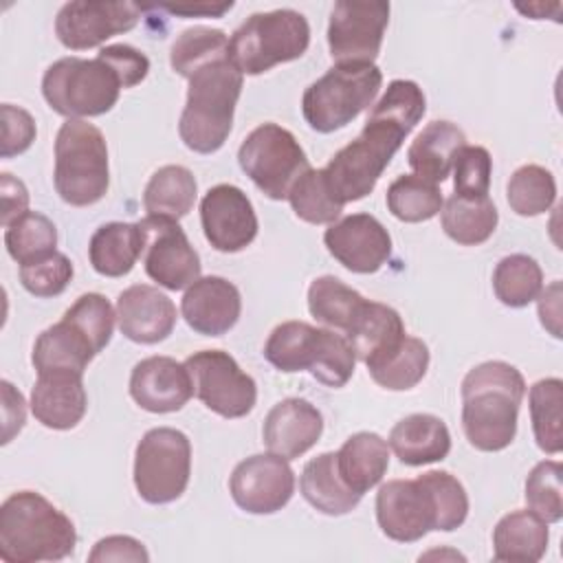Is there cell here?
Listing matches in <instances>:
<instances>
[{
  "label": "cell",
  "instance_id": "cell-1",
  "mask_svg": "<svg viewBox=\"0 0 563 563\" xmlns=\"http://www.w3.org/2000/svg\"><path fill=\"white\" fill-rule=\"evenodd\" d=\"M462 429L486 453L506 449L517 433V413L526 394L521 372L504 361L475 365L462 380Z\"/></svg>",
  "mask_w": 563,
  "mask_h": 563
},
{
  "label": "cell",
  "instance_id": "cell-2",
  "mask_svg": "<svg viewBox=\"0 0 563 563\" xmlns=\"http://www.w3.org/2000/svg\"><path fill=\"white\" fill-rule=\"evenodd\" d=\"M77 543L75 523L35 490H18L0 506V559L7 563L62 561Z\"/></svg>",
  "mask_w": 563,
  "mask_h": 563
},
{
  "label": "cell",
  "instance_id": "cell-3",
  "mask_svg": "<svg viewBox=\"0 0 563 563\" xmlns=\"http://www.w3.org/2000/svg\"><path fill=\"white\" fill-rule=\"evenodd\" d=\"M187 81V103L178 121V134L189 150L213 154L224 145L233 128L244 75L224 55L196 68Z\"/></svg>",
  "mask_w": 563,
  "mask_h": 563
},
{
  "label": "cell",
  "instance_id": "cell-4",
  "mask_svg": "<svg viewBox=\"0 0 563 563\" xmlns=\"http://www.w3.org/2000/svg\"><path fill=\"white\" fill-rule=\"evenodd\" d=\"M411 130L413 128L405 121L372 108L361 134L341 147L323 167L325 183L334 198L345 205L372 194Z\"/></svg>",
  "mask_w": 563,
  "mask_h": 563
},
{
  "label": "cell",
  "instance_id": "cell-5",
  "mask_svg": "<svg viewBox=\"0 0 563 563\" xmlns=\"http://www.w3.org/2000/svg\"><path fill=\"white\" fill-rule=\"evenodd\" d=\"M264 356L286 374L308 369L328 387H343L356 365V354L343 334L314 328L306 321L275 325L264 343Z\"/></svg>",
  "mask_w": 563,
  "mask_h": 563
},
{
  "label": "cell",
  "instance_id": "cell-6",
  "mask_svg": "<svg viewBox=\"0 0 563 563\" xmlns=\"http://www.w3.org/2000/svg\"><path fill=\"white\" fill-rule=\"evenodd\" d=\"M55 189L73 207L99 202L110 185L108 145L99 128L84 119L62 123L55 139Z\"/></svg>",
  "mask_w": 563,
  "mask_h": 563
},
{
  "label": "cell",
  "instance_id": "cell-7",
  "mask_svg": "<svg viewBox=\"0 0 563 563\" xmlns=\"http://www.w3.org/2000/svg\"><path fill=\"white\" fill-rule=\"evenodd\" d=\"M310 44V24L295 9H275L246 18L229 40V57L242 75H262L277 64L299 59Z\"/></svg>",
  "mask_w": 563,
  "mask_h": 563
},
{
  "label": "cell",
  "instance_id": "cell-8",
  "mask_svg": "<svg viewBox=\"0 0 563 563\" xmlns=\"http://www.w3.org/2000/svg\"><path fill=\"white\" fill-rule=\"evenodd\" d=\"M380 84L383 73L376 64H336L306 88L303 119L321 134L341 130L372 106Z\"/></svg>",
  "mask_w": 563,
  "mask_h": 563
},
{
  "label": "cell",
  "instance_id": "cell-9",
  "mask_svg": "<svg viewBox=\"0 0 563 563\" xmlns=\"http://www.w3.org/2000/svg\"><path fill=\"white\" fill-rule=\"evenodd\" d=\"M121 88L119 75L99 55L92 59L62 57L42 77L46 103L68 119L106 114L119 101Z\"/></svg>",
  "mask_w": 563,
  "mask_h": 563
},
{
  "label": "cell",
  "instance_id": "cell-10",
  "mask_svg": "<svg viewBox=\"0 0 563 563\" xmlns=\"http://www.w3.org/2000/svg\"><path fill=\"white\" fill-rule=\"evenodd\" d=\"M191 475V442L172 427L150 429L134 451V486L147 504L178 499Z\"/></svg>",
  "mask_w": 563,
  "mask_h": 563
},
{
  "label": "cell",
  "instance_id": "cell-11",
  "mask_svg": "<svg viewBox=\"0 0 563 563\" xmlns=\"http://www.w3.org/2000/svg\"><path fill=\"white\" fill-rule=\"evenodd\" d=\"M238 163L255 187L271 200H286L295 180L310 169L299 141L277 123L257 125L242 141Z\"/></svg>",
  "mask_w": 563,
  "mask_h": 563
},
{
  "label": "cell",
  "instance_id": "cell-12",
  "mask_svg": "<svg viewBox=\"0 0 563 563\" xmlns=\"http://www.w3.org/2000/svg\"><path fill=\"white\" fill-rule=\"evenodd\" d=\"M185 367L196 398L222 418H244L257 400L255 380L222 350H200L187 356Z\"/></svg>",
  "mask_w": 563,
  "mask_h": 563
},
{
  "label": "cell",
  "instance_id": "cell-13",
  "mask_svg": "<svg viewBox=\"0 0 563 563\" xmlns=\"http://www.w3.org/2000/svg\"><path fill=\"white\" fill-rule=\"evenodd\" d=\"M389 24V2L339 0L328 24V46L336 64H374Z\"/></svg>",
  "mask_w": 563,
  "mask_h": 563
},
{
  "label": "cell",
  "instance_id": "cell-14",
  "mask_svg": "<svg viewBox=\"0 0 563 563\" xmlns=\"http://www.w3.org/2000/svg\"><path fill=\"white\" fill-rule=\"evenodd\" d=\"M139 227L143 233V266L147 277L167 290L189 288L200 277V257L178 220L145 216L139 220Z\"/></svg>",
  "mask_w": 563,
  "mask_h": 563
},
{
  "label": "cell",
  "instance_id": "cell-15",
  "mask_svg": "<svg viewBox=\"0 0 563 563\" xmlns=\"http://www.w3.org/2000/svg\"><path fill=\"white\" fill-rule=\"evenodd\" d=\"M376 521L385 537L413 543L438 530V508L431 486L422 475L416 479H389L376 493Z\"/></svg>",
  "mask_w": 563,
  "mask_h": 563
},
{
  "label": "cell",
  "instance_id": "cell-16",
  "mask_svg": "<svg viewBox=\"0 0 563 563\" xmlns=\"http://www.w3.org/2000/svg\"><path fill=\"white\" fill-rule=\"evenodd\" d=\"M141 7L134 2L75 0L66 2L55 18V35L70 51H86L103 44L117 33L139 24Z\"/></svg>",
  "mask_w": 563,
  "mask_h": 563
},
{
  "label": "cell",
  "instance_id": "cell-17",
  "mask_svg": "<svg viewBox=\"0 0 563 563\" xmlns=\"http://www.w3.org/2000/svg\"><path fill=\"white\" fill-rule=\"evenodd\" d=\"M233 501L251 515L282 510L295 493V473L286 457L257 453L242 460L229 479Z\"/></svg>",
  "mask_w": 563,
  "mask_h": 563
},
{
  "label": "cell",
  "instance_id": "cell-18",
  "mask_svg": "<svg viewBox=\"0 0 563 563\" xmlns=\"http://www.w3.org/2000/svg\"><path fill=\"white\" fill-rule=\"evenodd\" d=\"M207 242L220 253H238L257 235V216L249 196L229 183L211 187L200 200Z\"/></svg>",
  "mask_w": 563,
  "mask_h": 563
},
{
  "label": "cell",
  "instance_id": "cell-19",
  "mask_svg": "<svg viewBox=\"0 0 563 563\" xmlns=\"http://www.w3.org/2000/svg\"><path fill=\"white\" fill-rule=\"evenodd\" d=\"M323 242L330 255L352 273H376L391 255L387 229L369 213H352L332 222Z\"/></svg>",
  "mask_w": 563,
  "mask_h": 563
},
{
  "label": "cell",
  "instance_id": "cell-20",
  "mask_svg": "<svg viewBox=\"0 0 563 563\" xmlns=\"http://www.w3.org/2000/svg\"><path fill=\"white\" fill-rule=\"evenodd\" d=\"M130 396L150 413H172L194 396V383L185 363L172 356H147L130 374Z\"/></svg>",
  "mask_w": 563,
  "mask_h": 563
},
{
  "label": "cell",
  "instance_id": "cell-21",
  "mask_svg": "<svg viewBox=\"0 0 563 563\" xmlns=\"http://www.w3.org/2000/svg\"><path fill=\"white\" fill-rule=\"evenodd\" d=\"M180 312L187 325L205 336L229 332L242 312V297L235 284L224 277H198L183 295Z\"/></svg>",
  "mask_w": 563,
  "mask_h": 563
},
{
  "label": "cell",
  "instance_id": "cell-22",
  "mask_svg": "<svg viewBox=\"0 0 563 563\" xmlns=\"http://www.w3.org/2000/svg\"><path fill=\"white\" fill-rule=\"evenodd\" d=\"M117 321L123 336L134 343H158L176 325L174 301L154 286L134 284L117 299Z\"/></svg>",
  "mask_w": 563,
  "mask_h": 563
},
{
  "label": "cell",
  "instance_id": "cell-23",
  "mask_svg": "<svg viewBox=\"0 0 563 563\" xmlns=\"http://www.w3.org/2000/svg\"><path fill=\"white\" fill-rule=\"evenodd\" d=\"M321 431L323 418L312 402L303 398H286L266 413L262 438L271 453L295 460L317 444Z\"/></svg>",
  "mask_w": 563,
  "mask_h": 563
},
{
  "label": "cell",
  "instance_id": "cell-24",
  "mask_svg": "<svg viewBox=\"0 0 563 563\" xmlns=\"http://www.w3.org/2000/svg\"><path fill=\"white\" fill-rule=\"evenodd\" d=\"M81 376L84 374L73 372L37 374L31 391V411L35 420L57 431L77 427L88 407Z\"/></svg>",
  "mask_w": 563,
  "mask_h": 563
},
{
  "label": "cell",
  "instance_id": "cell-25",
  "mask_svg": "<svg viewBox=\"0 0 563 563\" xmlns=\"http://www.w3.org/2000/svg\"><path fill=\"white\" fill-rule=\"evenodd\" d=\"M405 336L407 332L400 314L391 306L367 299L345 332L356 358L363 361L367 369L387 361L402 345Z\"/></svg>",
  "mask_w": 563,
  "mask_h": 563
},
{
  "label": "cell",
  "instance_id": "cell-26",
  "mask_svg": "<svg viewBox=\"0 0 563 563\" xmlns=\"http://www.w3.org/2000/svg\"><path fill=\"white\" fill-rule=\"evenodd\" d=\"M99 354L90 336L70 319L62 317V321L46 328L33 345V367L37 374L44 372H73L84 374L88 363Z\"/></svg>",
  "mask_w": 563,
  "mask_h": 563
},
{
  "label": "cell",
  "instance_id": "cell-27",
  "mask_svg": "<svg viewBox=\"0 0 563 563\" xmlns=\"http://www.w3.org/2000/svg\"><path fill=\"white\" fill-rule=\"evenodd\" d=\"M387 444L402 464L424 466L449 455L451 433L438 416L411 413L391 427Z\"/></svg>",
  "mask_w": 563,
  "mask_h": 563
},
{
  "label": "cell",
  "instance_id": "cell-28",
  "mask_svg": "<svg viewBox=\"0 0 563 563\" xmlns=\"http://www.w3.org/2000/svg\"><path fill=\"white\" fill-rule=\"evenodd\" d=\"M550 541L548 523L532 510L504 515L493 530V559L506 563H537Z\"/></svg>",
  "mask_w": 563,
  "mask_h": 563
},
{
  "label": "cell",
  "instance_id": "cell-29",
  "mask_svg": "<svg viewBox=\"0 0 563 563\" xmlns=\"http://www.w3.org/2000/svg\"><path fill=\"white\" fill-rule=\"evenodd\" d=\"M466 145V134L451 121H431L411 141L407 150V161L411 169L431 180L442 183L453 169L457 152Z\"/></svg>",
  "mask_w": 563,
  "mask_h": 563
},
{
  "label": "cell",
  "instance_id": "cell-30",
  "mask_svg": "<svg viewBox=\"0 0 563 563\" xmlns=\"http://www.w3.org/2000/svg\"><path fill=\"white\" fill-rule=\"evenodd\" d=\"M303 499L323 515L339 517L354 510L363 495L354 493L339 475L336 453L328 451L312 457L299 477Z\"/></svg>",
  "mask_w": 563,
  "mask_h": 563
},
{
  "label": "cell",
  "instance_id": "cell-31",
  "mask_svg": "<svg viewBox=\"0 0 563 563\" xmlns=\"http://www.w3.org/2000/svg\"><path fill=\"white\" fill-rule=\"evenodd\" d=\"M341 479L358 495L374 488L389 468V444L372 431L350 435L336 451Z\"/></svg>",
  "mask_w": 563,
  "mask_h": 563
},
{
  "label": "cell",
  "instance_id": "cell-32",
  "mask_svg": "<svg viewBox=\"0 0 563 563\" xmlns=\"http://www.w3.org/2000/svg\"><path fill=\"white\" fill-rule=\"evenodd\" d=\"M143 255V233L139 222H108L101 224L88 244L92 268L103 277L128 275Z\"/></svg>",
  "mask_w": 563,
  "mask_h": 563
},
{
  "label": "cell",
  "instance_id": "cell-33",
  "mask_svg": "<svg viewBox=\"0 0 563 563\" xmlns=\"http://www.w3.org/2000/svg\"><path fill=\"white\" fill-rule=\"evenodd\" d=\"M440 222L444 233L464 246H477L486 242L499 222L497 207L488 196L484 198H462V196H449V200L442 205Z\"/></svg>",
  "mask_w": 563,
  "mask_h": 563
},
{
  "label": "cell",
  "instance_id": "cell-34",
  "mask_svg": "<svg viewBox=\"0 0 563 563\" xmlns=\"http://www.w3.org/2000/svg\"><path fill=\"white\" fill-rule=\"evenodd\" d=\"M198 185L194 174L183 165H165L156 169L143 191V207L147 216H163L172 220L185 218L196 202Z\"/></svg>",
  "mask_w": 563,
  "mask_h": 563
},
{
  "label": "cell",
  "instance_id": "cell-35",
  "mask_svg": "<svg viewBox=\"0 0 563 563\" xmlns=\"http://www.w3.org/2000/svg\"><path fill=\"white\" fill-rule=\"evenodd\" d=\"M365 297L343 284L334 275H323L312 279L308 288V310L310 314L334 330L347 332L354 323L358 310L363 308Z\"/></svg>",
  "mask_w": 563,
  "mask_h": 563
},
{
  "label": "cell",
  "instance_id": "cell-36",
  "mask_svg": "<svg viewBox=\"0 0 563 563\" xmlns=\"http://www.w3.org/2000/svg\"><path fill=\"white\" fill-rule=\"evenodd\" d=\"M493 290L504 306L523 308L543 290L541 266L523 253L506 255L493 271Z\"/></svg>",
  "mask_w": 563,
  "mask_h": 563
},
{
  "label": "cell",
  "instance_id": "cell-37",
  "mask_svg": "<svg viewBox=\"0 0 563 563\" xmlns=\"http://www.w3.org/2000/svg\"><path fill=\"white\" fill-rule=\"evenodd\" d=\"M385 200L391 216L402 222L431 220L442 211V205H444V198L438 185L418 174L398 176L387 187Z\"/></svg>",
  "mask_w": 563,
  "mask_h": 563
},
{
  "label": "cell",
  "instance_id": "cell-38",
  "mask_svg": "<svg viewBox=\"0 0 563 563\" xmlns=\"http://www.w3.org/2000/svg\"><path fill=\"white\" fill-rule=\"evenodd\" d=\"M4 246L20 266L33 264L55 253L57 229L44 213L26 211L4 227Z\"/></svg>",
  "mask_w": 563,
  "mask_h": 563
},
{
  "label": "cell",
  "instance_id": "cell-39",
  "mask_svg": "<svg viewBox=\"0 0 563 563\" xmlns=\"http://www.w3.org/2000/svg\"><path fill=\"white\" fill-rule=\"evenodd\" d=\"M561 405H563L561 378H541L530 387V418H532L534 440L539 449L550 455H556L563 449Z\"/></svg>",
  "mask_w": 563,
  "mask_h": 563
},
{
  "label": "cell",
  "instance_id": "cell-40",
  "mask_svg": "<svg viewBox=\"0 0 563 563\" xmlns=\"http://www.w3.org/2000/svg\"><path fill=\"white\" fill-rule=\"evenodd\" d=\"M297 218L310 224H332L343 211V205L330 191L323 169H306L286 198Z\"/></svg>",
  "mask_w": 563,
  "mask_h": 563
},
{
  "label": "cell",
  "instance_id": "cell-41",
  "mask_svg": "<svg viewBox=\"0 0 563 563\" xmlns=\"http://www.w3.org/2000/svg\"><path fill=\"white\" fill-rule=\"evenodd\" d=\"M506 198L517 216H541L556 200V180L541 165H523L510 176Z\"/></svg>",
  "mask_w": 563,
  "mask_h": 563
},
{
  "label": "cell",
  "instance_id": "cell-42",
  "mask_svg": "<svg viewBox=\"0 0 563 563\" xmlns=\"http://www.w3.org/2000/svg\"><path fill=\"white\" fill-rule=\"evenodd\" d=\"M429 367V347L416 336H405L402 345L380 365L367 369L376 385L389 391H405L416 387Z\"/></svg>",
  "mask_w": 563,
  "mask_h": 563
},
{
  "label": "cell",
  "instance_id": "cell-43",
  "mask_svg": "<svg viewBox=\"0 0 563 563\" xmlns=\"http://www.w3.org/2000/svg\"><path fill=\"white\" fill-rule=\"evenodd\" d=\"M229 55V37L220 29L191 26L183 31L169 51V64L180 77H189L196 68Z\"/></svg>",
  "mask_w": 563,
  "mask_h": 563
},
{
  "label": "cell",
  "instance_id": "cell-44",
  "mask_svg": "<svg viewBox=\"0 0 563 563\" xmlns=\"http://www.w3.org/2000/svg\"><path fill=\"white\" fill-rule=\"evenodd\" d=\"M561 464L554 460L539 462L526 479V504L545 523H556L563 517Z\"/></svg>",
  "mask_w": 563,
  "mask_h": 563
},
{
  "label": "cell",
  "instance_id": "cell-45",
  "mask_svg": "<svg viewBox=\"0 0 563 563\" xmlns=\"http://www.w3.org/2000/svg\"><path fill=\"white\" fill-rule=\"evenodd\" d=\"M493 158L482 145H464L453 161V191L462 198H484L490 189Z\"/></svg>",
  "mask_w": 563,
  "mask_h": 563
},
{
  "label": "cell",
  "instance_id": "cell-46",
  "mask_svg": "<svg viewBox=\"0 0 563 563\" xmlns=\"http://www.w3.org/2000/svg\"><path fill=\"white\" fill-rule=\"evenodd\" d=\"M431 493L435 497L438 508V530L451 532L466 521L468 515V497L462 482L446 471H427L422 473Z\"/></svg>",
  "mask_w": 563,
  "mask_h": 563
},
{
  "label": "cell",
  "instance_id": "cell-47",
  "mask_svg": "<svg viewBox=\"0 0 563 563\" xmlns=\"http://www.w3.org/2000/svg\"><path fill=\"white\" fill-rule=\"evenodd\" d=\"M66 319H70L73 323H77L95 343V347L101 352L110 339H112V330H114V319L117 312L112 310L110 301L99 295V292H86L81 295L66 312Z\"/></svg>",
  "mask_w": 563,
  "mask_h": 563
},
{
  "label": "cell",
  "instance_id": "cell-48",
  "mask_svg": "<svg viewBox=\"0 0 563 563\" xmlns=\"http://www.w3.org/2000/svg\"><path fill=\"white\" fill-rule=\"evenodd\" d=\"M73 273V262L55 251L44 260L20 266V282L35 297H57L66 290Z\"/></svg>",
  "mask_w": 563,
  "mask_h": 563
},
{
  "label": "cell",
  "instance_id": "cell-49",
  "mask_svg": "<svg viewBox=\"0 0 563 563\" xmlns=\"http://www.w3.org/2000/svg\"><path fill=\"white\" fill-rule=\"evenodd\" d=\"M0 117H2L0 156L11 158L26 152L35 141V132H37L33 117L24 108H18L11 103H2Z\"/></svg>",
  "mask_w": 563,
  "mask_h": 563
},
{
  "label": "cell",
  "instance_id": "cell-50",
  "mask_svg": "<svg viewBox=\"0 0 563 563\" xmlns=\"http://www.w3.org/2000/svg\"><path fill=\"white\" fill-rule=\"evenodd\" d=\"M99 57L114 68L123 88H132V86L141 84L147 77V70H150L147 55L141 53L139 48L130 46V44L103 46L99 51Z\"/></svg>",
  "mask_w": 563,
  "mask_h": 563
},
{
  "label": "cell",
  "instance_id": "cell-51",
  "mask_svg": "<svg viewBox=\"0 0 563 563\" xmlns=\"http://www.w3.org/2000/svg\"><path fill=\"white\" fill-rule=\"evenodd\" d=\"M90 563H103V561H132V563H147L150 554L141 541L128 534H110L106 539H99L88 554Z\"/></svg>",
  "mask_w": 563,
  "mask_h": 563
},
{
  "label": "cell",
  "instance_id": "cell-52",
  "mask_svg": "<svg viewBox=\"0 0 563 563\" xmlns=\"http://www.w3.org/2000/svg\"><path fill=\"white\" fill-rule=\"evenodd\" d=\"M0 200H2V224L9 227L15 218L29 211V191L20 178L9 172L0 174Z\"/></svg>",
  "mask_w": 563,
  "mask_h": 563
},
{
  "label": "cell",
  "instance_id": "cell-53",
  "mask_svg": "<svg viewBox=\"0 0 563 563\" xmlns=\"http://www.w3.org/2000/svg\"><path fill=\"white\" fill-rule=\"evenodd\" d=\"M2 422H4V431H2V444H9L11 438L24 427V418H26V402L22 398V394L9 383L2 380Z\"/></svg>",
  "mask_w": 563,
  "mask_h": 563
},
{
  "label": "cell",
  "instance_id": "cell-54",
  "mask_svg": "<svg viewBox=\"0 0 563 563\" xmlns=\"http://www.w3.org/2000/svg\"><path fill=\"white\" fill-rule=\"evenodd\" d=\"M539 319L554 339H561V282H552L539 292Z\"/></svg>",
  "mask_w": 563,
  "mask_h": 563
},
{
  "label": "cell",
  "instance_id": "cell-55",
  "mask_svg": "<svg viewBox=\"0 0 563 563\" xmlns=\"http://www.w3.org/2000/svg\"><path fill=\"white\" fill-rule=\"evenodd\" d=\"M233 7V2H222V4H213V2H194V4H161V9L169 11L172 15H185V18H220L224 15L229 9Z\"/></svg>",
  "mask_w": 563,
  "mask_h": 563
}]
</instances>
